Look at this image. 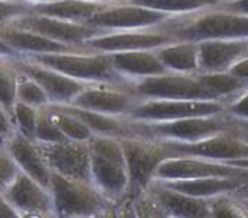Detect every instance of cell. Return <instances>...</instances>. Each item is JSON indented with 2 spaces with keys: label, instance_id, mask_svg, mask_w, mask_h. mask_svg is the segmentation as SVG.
Masks as SVG:
<instances>
[{
  "label": "cell",
  "instance_id": "d6986e66",
  "mask_svg": "<svg viewBox=\"0 0 248 218\" xmlns=\"http://www.w3.org/2000/svg\"><path fill=\"white\" fill-rule=\"evenodd\" d=\"M248 54V39L199 42V72H228L241 57Z\"/></svg>",
  "mask_w": 248,
  "mask_h": 218
},
{
  "label": "cell",
  "instance_id": "4316f807",
  "mask_svg": "<svg viewBox=\"0 0 248 218\" xmlns=\"http://www.w3.org/2000/svg\"><path fill=\"white\" fill-rule=\"evenodd\" d=\"M200 80L202 84L214 94V97L225 104L234 100L240 93L248 87V83L235 77L230 72L223 73H200Z\"/></svg>",
  "mask_w": 248,
  "mask_h": 218
},
{
  "label": "cell",
  "instance_id": "8992f818",
  "mask_svg": "<svg viewBox=\"0 0 248 218\" xmlns=\"http://www.w3.org/2000/svg\"><path fill=\"white\" fill-rule=\"evenodd\" d=\"M131 134H140L161 141L193 143L232 128L237 120L225 111L213 116L186 117L177 120L136 121L130 120Z\"/></svg>",
  "mask_w": 248,
  "mask_h": 218
},
{
  "label": "cell",
  "instance_id": "9a60e30c",
  "mask_svg": "<svg viewBox=\"0 0 248 218\" xmlns=\"http://www.w3.org/2000/svg\"><path fill=\"white\" fill-rule=\"evenodd\" d=\"M51 172L67 178L92 181L90 150L87 141L66 140L59 143H39Z\"/></svg>",
  "mask_w": 248,
  "mask_h": 218
},
{
  "label": "cell",
  "instance_id": "bcb514c9",
  "mask_svg": "<svg viewBox=\"0 0 248 218\" xmlns=\"http://www.w3.org/2000/svg\"><path fill=\"white\" fill-rule=\"evenodd\" d=\"M17 1H25V0H17Z\"/></svg>",
  "mask_w": 248,
  "mask_h": 218
},
{
  "label": "cell",
  "instance_id": "7c38bea8",
  "mask_svg": "<svg viewBox=\"0 0 248 218\" xmlns=\"http://www.w3.org/2000/svg\"><path fill=\"white\" fill-rule=\"evenodd\" d=\"M139 97L128 83H90L70 103L72 106L110 116H127Z\"/></svg>",
  "mask_w": 248,
  "mask_h": 218
},
{
  "label": "cell",
  "instance_id": "5bb4252c",
  "mask_svg": "<svg viewBox=\"0 0 248 218\" xmlns=\"http://www.w3.org/2000/svg\"><path fill=\"white\" fill-rule=\"evenodd\" d=\"M3 194L19 217H53L50 188L22 170Z\"/></svg>",
  "mask_w": 248,
  "mask_h": 218
},
{
  "label": "cell",
  "instance_id": "2e32d148",
  "mask_svg": "<svg viewBox=\"0 0 248 218\" xmlns=\"http://www.w3.org/2000/svg\"><path fill=\"white\" fill-rule=\"evenodd\" d=\"M15 63L20 72L30 76L42 86L49 97L50 104H70L86 87V83L26 59L23 56L16 57Z\"/></svg>",
  "mask_w": 248,
  "mask_h": 218
},
{
  "label": "cell",
  "instance_id": "8fae6325",
  "mask_svg": "<svg viewBox=\"0 0 248 218\" xmlns=\"http://www.w3.org/2000/svg\"><path fill=\"white\" fill-rule=\"evenodd\" d=\"M169 16L170 15L164 12L131 4L127 0H123L108 4L106 9L100 10L99 13L90 17L86 23L111 33L122 30L151 29L164 22Z\"/></svg>",
  "mask_w": 248,
  "mask_h": 218
},
{
  "label": "cell",
  "instance_id": "f6af8a7d",
  "mask_svg": "<svg viewBox=\"0 0 248 218\" xmlns=\"http://www.w3.org/2000/svg\"><path fill=\"white\" fill-rule=\"evenodd\" d=\"M96 1H123V0H96Z\"/></svg>",
  "mask_w": 248,
  "mask_h": 218
},
{
  "label": "cell",
  "instance_id": "5b68a950",
  "mask_svg": "<svg viewBox=\"0 0 248 218\" xmlns=\"http://www.w3.org/2000/svg\"><path fill=\"white\" fill-rule=\"evenodd\" d=\"M87 144L93 184L117 202L128 188V172L120 137L93 134Z\"/></svg>",
  "mask_w": 248,
  "mask_h": 218
},
{
  "label": "cell",
  "instance_id": "484cf974",
  "mask_svg": "<svg viewBox=\"0 0 248 218\" xmlns=\"http://www.w3.org/2000/svg\"><path fill=\"white\" fill-rule=\"evenodd\" d=\"M64 107L75 114L78 120H81L93 134H103V136H114L123 137L131 134L128 119L124 116H110L93 110L80 109L72 104H64Z\"/></svg>",
  "mask_w": 248,
  "mask_h": 218
},
{
  "label": "cell",
  "instance_id": "7402d4cb",
  "mask_svg": "<svg viewBox=\"0 0 248 218\" xmlns=\"http://www.w3.org/2000/svg\"><path fill=\"white\" fill-rule=\"evenodd\" d=\"M169 188L181 191L188 195L210 198L223 193H234L247 183L241 177H201L186 180H153Z\"/></svg>",
  "mask_w": 248,
  "mask_h": 218
},
{
  "label": "cell",
  "instance_id": "277c9868",
  "mask_svg": "<svg viewBox=\"0 0 248 218\" xmlns=\"http://www.w3.org/2000/svg\"><path fill=\"white\" fill-rule=\"evenodd\" d=\"M123 147L125 166L128 172V188L123 197L116 202V207L123 205L146 193L151 181L154 180L158 166L173 156V153L164 145L163 141L150 139L140 134H128L120 137Z\"/></svg>",
  "mask_w": 248,
  "mask_h": 218
},
{
  "label": "cell",
  "instance_id": "603a6c76",
  "mask_svg": "<svg viewBox=\"0 0 248 218\" xmlns=\"http://www.w3.org/2000/svg\"><path fill=\"white\" fill-rule=\"evenodd\" d=\"M114 1H96V0H54L46 3H30L31 12L63 20L86 23L100 10L106 9Z\"/></svg>",
  "mask_w": 248,
  "mask_h": 218
},
{
  "label": "cell",
  "instance_id": "74e56055",
  "mask_svg": "<svg viewBox=\"0 0 248 218\" xmlns=\"http://www.w3.org/2000/svg\"><path fill=\"white\" fill-rule=\"evenodd\" d=\"M16 131L15 123L12 116L6 111V109L0 104V144H4V141Z\"/></svg>",
  "mask_w": 248,
  "mask_h": 218
},
{
  "label": "cell",
  "instance_id": "e575fe53",
  "mask_svg": "<svg viewBox=\"0 0 248 218\" xmlns=\"http://www.w3.org/2000/svg\"><path fill=\"white\" fill-rule=\"evenodd\" d=\"M19 171L20 169L13 160L12 154L7 151L4 144H0V193H3L9 187Z\"/></svg>",
  "mask_w": 248,
  "mask_h": 218
},
{
  "label": "cell",
  "instance_id": "b9f144b4",
  "mask_svg": "<svg viewBox=\"0 0 248 218\" xmlns=\"http://www.w3.org/2000/svg\"><path fill=\"white\" fill-rule=\"evenodd\" d=\"M0 56H3V57H19L20 54L0 39Z\"/></svg>",
  "mask_w": 248,
  "mask_h": 218
},
{
  "label": "cell",
  "instance_id": "cb8c5ba5",
  "mask_svg": "<svg viewBox=\"0 0 248 218\" xmlns=\"http://www.w3.org/2000/svg\"><path fill=\"white\" fill-rule=\"evenodd\" d=\"M113 66L128 80L169 72L155 54V50H134L110 53Z\"/></svg>",
  "mask_w": 248,
  "mask_h": 218
},
{
  "label": "cell",
  "instance_id": "1f68e13d",
  "mask_svg": "<svg viewBox=\"0 0 248 218\" xmlns=\"http://www.w3.org/2000/svg\"><path fill=\"white\" fill-rule=\"evenodd\" d=\"M16 96H17V101H22L37 109L46 107L50 104L49 97L46 94V92L42 89V86L36 80H33L30 76L22 73L20 70H19V78H17Z\"/></svg>",
  "mask_w": 248,
  "mask_h": 218
},
{
  "label": "cell",
  "instance_id": "d590c367",
  "mask_svg": "<svg viewBox=\"0 0 248 218\" xmlns=\"http://www.w3.org/2000/svg\"><path fill=\"white\" fill-rule=\"evenodd\" d=\"M30 12H31V4L29 1L0 0V26L10 23L12 20L29 15Z\"/></svg>",
  "mask_w": 248,
  "mask_h": 218
},
{
  "label": "cell",
  "instance_id": "9c48e42d",
  "mask_svg": "<svg viewBox=\"0 0 248 218\" xmlns=\"http://www.w3.org/2000/svg\"><path fill=\"white\" fill-rule=\"evenodd\" d=\"M225 103L220 100H171L144 98L139 100L125 116L136 121L177 120L186 117L213 116L225 111Z\"/></svg>",
  "mask_w": 248,
  "mask_h": 218
},
{
  "label": "cell",
  "instance_id": "ac0fdd59",
  "mask_svg": "<svg viewBox=\"0 0 248 218\" xmlns=\"http://www.w3.org/2000/svg\"><path fill=\"white\" fill-rule=\"evenodd\" d=\"M4 147L23 172L50 188L51 170L37 140L29 139L17 130L4 141Z\"/></svg>",
  "mask_w": 248,
  "mask_h": 218
},
{
  "label": "cell",
  "instance_id": "44dd1931",
  "mask_svg": "<svg viewBox=\"0 0 248 218\" xmlns=\"http://www.w3.org/2000/svg\"><path fill=\"white\" fill-rule=\"evenodd\" d=\"M149 191L166 211L167 217L208 218L210 210L207 198L194 197L169 188L157 181H151Z\"/></svg>",
  "mask_w": 248,
  "mask_h": 218
},
{
  "label": "cell",
  "instance_id": "4fadbf2b",
  "mask_svg": "<svg viewBox=\"0 0 248 218\" xmlns=\"http://www.w3.org/2000/svg\"><path fill=\"white\" fill-rule=\"evenodd\" d=\"M248 170L221 161L196 156H170L155 171L154 180H186L201 177H241L247 178Z\"/></svg>",
  "mask_w": 248,
  "mask_h": 218
},
{
  "label": "cell",
  "instance_id": "ee69618b",
  "mask_svg": "<svg viewBox=\"0 0 248 218\" xmlns=\"http://www.w3.org/2000/svg\"><path fill=\"white\" fill-rule=\"evenodd\" d=\"M29 3H46V1H54V0H25Z\"/></svg>",
  "mask_w": 248,
  "mask_h": 218
},
{
  "label": "cell",
  "instance_id": "7bdbcfd3",
  "mask_svg": "<svg viewBox=\"0 0 248 218\" xmlns=\"http://www.w3.org/2000/svg\"><path fill=\"white\" fill-rule=\"evenodd\" d=\"M237 193L240 194V195H241V197H243V198H244V200L248 202V183L244 186V187H241Z\"/></svg>",
  "mask_w": 248,
  "mask_h": 218
},
{
  "label": "cell",
  "instance_id": "f1b7e54d",
  "mask_svg": "<svg viewBox=\"0 0 248 218\" xmlns=\"http://www.w3.org/2000/svg\"><path fill=\"white\" fill-rule=\"evenodd\" d=\"M131 4L164 12L167 15L193 13L210 7H220L228 0H127Z\"/></svg>",
  "mask_w": 248,
  "mask_h": 218
},
{
  "label": "cell",
  "instance_id": "836d02e7",
  "mask_svg": "<svg viewBox=\"0 0 248 218\" xmlns=\"http://www.w3.org/2000/svg\"><path fill=\"white\" fill-rule=\"evenodd\" d=\"M34 140L39 143H59V141H66L69 140L60 128L50 120V117L46 113V109L42 107L39 109V116H37V124H36V134Z\"/></svg>",
  "mask_w": 248,
  "mask_h": 218
},
{
  "label": "cell",
  "instance_id": "8d00e7d4",
  "mask_svg": "<svg viewBox=\"0 0 248 218\" xmlns=\"http://www.w3.org/2000/svg\"><path fill=\"white\" fill-rule=\"evenodd\" d=\"M225 113L235 120H248V87L225 106Z\"/></svg>",
  "mask_w": 248,
  "mask_h": 218
},
{
  "label": "cell",
  "instance_id": "60d3db41",
  "mask_svg": "<svg viewBox=\"0 0 248 218\" xmlns=\"http://www.w3.org/2000/svg\"><path fill=\"white\" fill-rule=\"evenodd\" d=\"M19 214L6 200L4 194L0 193V218H17Z\"/></svg>",
  "mask_w": 248,
  "mask_h": 218
},
{
  "label": "cell",
  "instance_id": "4dcf8cb0",
  "mask_svg": "<svg viewBox=\"0 0 248 218\" xmlns=\"http://www.w3.org/2000/svg\"><path fill=\"white\" fill-rule=\"evenodd\" d=\"M16 57L0 56V104L13 119V107L17 101V78L19 69L15 63Z\"/></svg>",
  "mask_w": 248,
  "mask_h": 218
},
{
  "label": "cell",
  "instance_id": "7a4b0ae2",
  "mask_svg": "<svg viewBox=\"0 0 248 218\" xmlns=\"http://www.w3.org/2000/svg\"><path fill=\"white\" fill-rule=\"evenodd\" d=\"M50 193L53 217H111L116 202L110 200L93 181L73 180L51 172Z\"/></svg>",
  "mask_w": 248,
  "mask_h": 218
},
{
  "label": "cell",
  "instance_id": "30bf717a",
  "mask_svg": "<svg viewBox=\"0 0 248 218\" xmlns=\"http://www.w3.org/2000/svg\"><path fill=\"white\" fill-rule=\"evenodd\" d=\"M9 24L36 31L47 39L69 45V46H76V47L86 46L89 40L107 33L99 27H94L87 23L63 20L59 17L37 15L33 12L12 20Z\"/></svg>",
  "mask_w": 248,
  "mask_h": 218
},
{
  "label": "cell",
  "instance_id": "52a82bcc",
  "mask_svg": "<svg viewBox=\"0 0 248 218\" xmlns=\"http://www.w3.org/2000/svg\"><path fill=\"white\" fill-rule=\"evenodd\" d=\"M163 143L173 153V156H196L201 158L221 161L234 167H240L243 161H248V133L241 127L238 120L232 128L199 141Z\"/></svg>",
  "mask_w": 248,
  "mask_h": 218
},
{
  "label": "cell",
  "instance_id": "83f0119b",
  "mask_svg": "<svg viewBox=\"0 0 248 218\" xmlns=\"http://www.w3.org/2000/svg\"><path fill=\"white\" fill-rule=\"evenodd\" d=\"M45 109H46V113L50 117V120L60 128V131L69 140L87 141L93 136L92 130L83 121L78 120L75 114H72L64 106H62V104H49Z\"/></svg>",
  "mask_w": 248,
  "mask_h": 218
},
{
  "label": "cell",
  "instance_id": "d6a6232c",
  "mask_svg": "<svg viewBox=\"0 0 248 218\" xmlns=\"http://www.w3.org/2000/svg\"><path fill=\"white\" fill-rule=\"evenodd\" d=\"M39 109L22 101H16L13 107V123L19 133L29 139H34Z\"/></svg>",
  "mask_w": 248,
  "mask_h": 218
},
{
  "label": "cell",
  "instance_id": "f35d334b",
  "mask_svg": "<svg viewBox=\"0 0 248 218\" xmlns=\"http://www.w3.org/2000/svg\"><path fill=\"white\" fill-rule=\"evenodd\" d=\"M228 72L231 73V74H234L235 77L244 80L246 83H248V54L244 56V57H241Z\"/></svg>",
  "mask_w": 248,
  "mask_h": 218
},
{
  "label": "cell",
  "instance_id": "ba28073f",
  "mask_svg": "<svg viewBox=\"0 0 248 218\" xmlns=\"http://www.w3.org/2000/svg\"><path fill=\"white\" fill-rule=\"evenodd\" d=\"M131 89L139 100L171 98V100H217L202 84L197 73L166 72L131 80Z\"/></svg>",
  "mask_w": 248,
  "mask_h": 218
},
{
  "label": "cell",
  "instance_id": "f546056e",
  "mask_svg": "<svg viewBox=\"0 0 248 218\" xmlns=\"http://www.w3.org/2000/svg\"><path fill=\"white\" fill-rule=\"evenodd\" d=\"M210 217L248 218V202L237 193H223L207 198Z\"/></svg>",
  "mask_w": 248,
  "mask_h": 218
},
{
  "label": "cell",
  "instance_id": "ffe728a7",
  "mask_svg": "<svg viewBox=\"0 0 248 218\" xmlns=\"http://www.w3.org/2000/svg\"><path fill=\"white\" fill-rule=\"evenodd\" d=\"M0 39L9 45L20 56L26 54H42V53H62V51H75L81 50L87 46L76 47L69 46L56 40L47 39L36 31L16 27L13 24H1L0 26Z\"/></svg>",
  "mask_w": 248,
  "mask_h": 218
},
{
  "label": "cell",
  "instance_id": "d4e9b609",
  "mask_svg": "<svg viewBox=\"0 0 248 218\" xmlns=\"http://www.w3.org/2000/svg\"><path fill=\"white\" fill-rule=\"evenodd\" d=\"M155 54L169 72H199V43L188 40H175L155 48Z\"/></svg>",
  "mask_w": 248,
  "mask_h": 218
},
{
  "label": "cell",
  "instance_id": "e0dca14e",
  "mask_svg": "<svg viewBox=\"0 0 248 218\" xmlns=\"http://www.w3.org/2000/svg\"><path fill=\"white\" fill-rule=\"evenodd\" d=\"M177 39L171 34L151 29L140 30H122L104 33L89 40L86 46L97 51L116 53V51H134V50H155V48L173 43Z\"/></svg>",
  "mask_w": 248,
  "mask_h": 218
},
{
  "label": "cell",
  "instance_id": "6da1fadb",
  "mask_svg": "<svg viewBox=\"0 0 248 218\" xmlns=\"http://www.w3.org/2000/svg\"><path fill=\"white\" fill-rule=\"evenodd\" d=\"M155 29L171 34L177 40L196 43L248 39V16L228 12L223 7H210L193 13L170 15Z\"/></svg>",
  "mask_w": 248,
  "mask_h": 218
},
{
  "label": "cell",
  "instance_id": "3957f363",
  "mask_svg": "<svg viewBox=\"0 0 248 218\" xmlns=\"http://www.w3.org/2000/svg\"><path fill=\"white\" fill-rule=\"evenodd\" d=\"M36 63L47 66L53 70L70 76L86 84L90 83H128L113 66L110 53L97 51L90 47H84L75 51L62 53H42V54H26Z\"/></svg>",
  "mask_w": 248,
  "mask_h": 218
},
{
  "label": "cell",
  "instance_id": "ab89813d",
  "mask_svg": "<svg viewBox=\"0 0 248 218\" xmlns=\"http://www.w3.org/2000/svg\"><path fill=\"white\" fill-rule=\"evenodd\" d=\"M220 7H223L228 12H232V13L248 16V0H228Z\"/></svg>",
  "mask_w": 248,
  "mask_h": 218
}]
</instances>
